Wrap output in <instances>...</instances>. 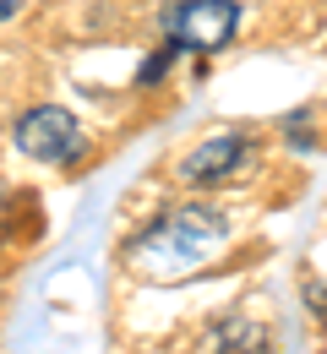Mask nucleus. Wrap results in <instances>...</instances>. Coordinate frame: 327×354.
I'll list each match as a JSON object with an SVG mask.
<instances>
[{"instance_id":"obj_3","label":"nucleus","mask_w":327,"mask_h":354,"mask_svg":"<svg viewBox=\"0 0 327 354\" xmlns=\"http://www.w3.org/2000/svg\"><path fill=\"white\" fill-rule=\"evenodd\" d=\"M17 147H22L28 158H39V164H77V158L88 153L82 126H77L66 109H55V104H39V109H28V115L17 120Z\"/></svg>"},{"instance_id":"obj_4","label":"nucleus","mask_w":327,"mask_h":354,"mask_svg":"<svg viewBox=\"0 0 327 354\" xmlns=\"http://www.w3.org/2000/svg\"><path fill=\"white\" fill-rule=\"evenodd\" d=\"M245 158H251V142H245V136H234V131L207 136L186 164H180V180H191V185H213V180L240 175V164H245Z\"/></svg>"},{"instance_id":"obj_1","label":"nucleus","mask_w":327,"mask_h":354,"mask_svg":"<svg viewBox=\"0 0 327 354\" xmlns=\"http://www.w3.org/2000/svg\"><path fill=\"white\" fill-rule=\"evenodd\" d=\"M218 245H224V218L213 207H180V213L158 218L131 245V262L147 278H186L191 267H202Z\"/></svg>"},{"instance_id":"obj_5","label":"nucleus","mask_w":327,"mask_h":354,"mask_svg":"<svg viewBox=\"0 0 327 354\" xmlns=\"http://www.w3.org/2000/svg\"><path fill=\"white\" fill-rule=\"evenodd\" d=\"M17 6H22V0H0V22H6V17H17Z\"/></svg>"},{"instance_id":"obj_2","label":"nucleus","mask_w":327,"mask_h":354,"mask_svg":"<svg viewBox=\"0 0 327 354\" xmlns=\"http://www.w3.org/2000/svg\"><path fill=\"white\" fill-rule=\"evenodd\" d=\"M240 28V6L234 0H175L164 17V33L175 49L191 55H218Z\"/></svg>"}]
</instances>
